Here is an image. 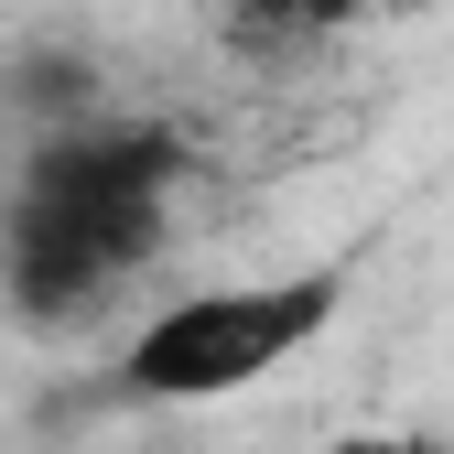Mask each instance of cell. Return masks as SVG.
I'll use <instances>...</instances> for the list:
<instances>
[{
  "label": "cell",
  "mask_w": 454,
  "mask_h": 454,
  "mask_svg": "<svg viewBox=\"0 0 454 454\" xmlns=\"http://www.w3.org/2000/svg\"><path fill=\"white\" fill-rule=\"evenodd\" d=\"M401 12H422V0H401Z\"/></svg>",
  "instance_id": "obj_5"
},
{
  "label": "cell",
  "mask_w": 454,
  "mask_h": 454,
  "mask_svg": "<svg viewBox=\"0 0 454 454\" xmlns=\"http://www.w3.org/2000/svg\"><path fill=\"white\" fill-rule=\"evenodd\" d=\"M314 454H454V443H433V433H335Z\"/></svg>",
  "instance_id": "obj_4"
},
{
  "label": "cell",
  "mask_w": 454,
  "mask_h": 454,
  "mask_svg": "<svg viewBox=\"0 0 454 454\" xmlns=\"http://www.w3.org/2000/svg\"><path fill=\"white\" fill-rule=\"evenodd\" d=\"M357 0H239V33L249 43H325V33H347Z\"/></svg>",
  "instance_id": "obj_3"
},
{
  "label": "cell",
  "mask_w": 454,
  "mask_h": 454,
  "mask_svg": "<svg viewBox=\"0 0 454 454\" xmlns=\"http://www.w3.org/2000/svg\"><path fill=\"white\" fill-rule=\"evenodd\" d=\"M162 195H174V141L162 130H54L22 162L12 227H0V270H12L22 314H76L152 260Z\"/></svg>",
  "instance_id": "obj_1"
},
{
  "label": "cell",
  "mask_w": 454,
  "mask_h": 454,
  "mask_svg": "<svg viewBox=\"0 0 454 454\" xmlns=\"http://www.w3.org/2000/svg\"><path fill=\"white\" fill-rule=\"evenodd\" d=\"M335 303H347L335 270H281V281L184 293V303H162L120 347V379L141 389V401H227V389H260L270 368H293L335 325Z\"/></svg>",
  "instance_id": "obj_2"
}]
</instances>
